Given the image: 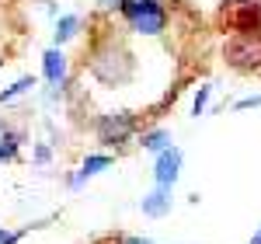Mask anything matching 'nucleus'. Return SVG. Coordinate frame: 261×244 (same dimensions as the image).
<instances>
[{
  "label": "nucleus",
  "instance_id": "f257e3e1",
  "mask_svg": "<svg viewBox=\"0 0 261 244\" xmlns=\"http://www.w3.org/2000/svg\"><path fill=\"white\" fill-rule=\"evenodd\" d=\"M226 63L241 74H261V32H251V35H233L223 49Z\"/></svg>",
  "mask_w": 261,
  "mask_h": 244
},
{
  "label": "nucleus",
  "instance_id": "f03ea898",
  "mask_svg": "<svg viewBox=\"0 0 261 244\" xmlns=\"http://www.w3.org/2000/svg\"><path fill=\"white\" fill-rule=\"evenodd\" d=\"M133 133H136L133 112H108V115H98V122H94V136L105 147H122L133 140Z\"/></svg>",
  "mask_w": 261,
  "mask_h": 244
},
{
  "label": "nucleus",
  "instance_id": "7ed1b4c3",
  "mask_svg": "<svg viewBox=\"0 0 261 244\" xmlns=\"http://www.w3.org/2000/svg\"><path fill=\"white\" fill-rule=\"evenodd\" d=\"M223 21L233 35H251V32H261V4L258 0H244V4H233L223 11Z\"/></svg>",
  "mask_w": 261,
  "mask_h": 244
},
{
  "label": "nucleus",
  "instance_id": "20e7f679",
  "mask_svg": "<svg viewBox=\"0 0 261 244\" xmlns=\"http://www.w3.org/2000/svg\"><path fill=\"white\" fill-rule=\"evenodd\" d=\"M129 25H133V32H140V35H161L164 28H167V7H164L161 0H153L140 18H133Z\"/></svg>",
  "mask_w": 261,
  "mask_h": 244
},
{
  "label": "nucleus",
  "instance_id": "39448f33",
  "mask_svg": "<svg viewBox=\"0 0 261 244\" xmlns=\"http://www.w3.org/2000/svg\"><path fill=\"white\" fill-rule=\"evenodd\" d=\"M178 167H181V150L178 147L157 154V188H171V185L178 182Z\"/></svg>",
  "mask_w": 261,
  "mask_h": 244
},
{
  "label": "nucleus",
  "instance_id": "423d86ee",
  "mask_svg": "<svg viewBox=\"0 0 261 244\" xmlns=\"http://www.w3.org/2000/svg\"><path fill=\"white\" fill-rule=\"evenodd\" d=\"M42 70H45V81L53 84V87H63V81H66V56H63L60 49H49L42 56Z\"/></svg>",
  "mask_w": 261,
  "mask_h": 244
},
{
  "label": "nucleus",
  "instance_id": "0eeeda50",
  "mask_svg": "<svg viewBox=\"0 0 261 244\" xmlns=\"http://www.w3.org/2000/svg\"><path fill=\"white\" fill-rule=\"evenodd\" d=\"M167 209H171L167 188H157L153 196H146V199H143V213H146V216H164Z\"/></svg>",
  "mask_w": 261,
  "mask_h": 244
},
{
  "label": "nucleus",
  "instance_id": "6e6552de",
  "mask_svg": "<svg viewBox=\"0 0 261 244\" xmlns=\"http://www.w3.org/2000/svg\"><path fill=\"white\" fill-rule=\"evenodd\" d=\"M143 147L146 150H157V154H164V150H171V133L167 129H150V133H143Z\"/></svg>",
  "mask_w": 261,
  "mask_h": 244
},
{
  "label": "nucleus",
  "instance_id": "1a4fd4ad",
  "mask_svg": "<svg viewBox=\"0 0 261 244\" xmlns=\"http://www.w3.org/2000/svg\"><path fill=\"white\" fill-rule=\"evenodd\" d=\"M108 164H112V157H108V154H94V157H87V161H84V171H81V178H77L73 185H81L84 178H87V175H98L101 167H108Z\"/></svg>",
  "mask_w": 261,
  "mask_h": 244
},
{
  "label": "nucleus",
  "instance_id": "9d476101",
  "mask_svg": "<svg viewBox=\"0 0 261 244\" xmlns=\"http://www.w3.org/2000/svg\"><path fill=\"white\" fill-rule=\"evenodd\" d=\"M35 87V77H21L18 84H11L7 91H0V105H7V102H14L18 94H24V91H32Z\"/></svg>",
  "mask_w": 261,
  "mask_h": 244
},
{
  "label": "nucleus",
  "instance_id": "9b49d317",
  "mask_svg": "<svg viewBox=\"0 0 261 244\" xmlns=\"http://www.w3.org/2000/svg\"><path fill=\"white\" fill-rule=\"evenodd\" d=\"M77 25H81V18L77 14H66V18H60V25H56V42H66L77 35Z\"/></svg>",
  "mask_w": 261,
  "mask_h": 244
},
{
  "label": "nucleus",
  "instance_id": "f8f14e48",
  "mask_svg": "<svg viewBox=\"0 0 261 244\" xmlns=\"http://www.w3.org/2000/svg\"><path fill=\"white\" fill-rule=\"evenodd\" d=\"M18 147H21V136L18 133H7V136L0 140V161H14V157H18Z\"/></svg>",
  "mask_w": 261,
  "mask_h": 244
},
{
  "label": "nucleus",
  "instance_id": "ddd939ff",
  "mask_svg": "<svg viewBox=\"0 0 261 244\" xmlns=\"http://www.w3.org/2000/svg\"><path fill=\"white\" fill-rule=\"evenodd\" d=\"M258 105H261V94H254V98H241V102L233 105V108L241 112V108H258Z\"/></svg>",
  "mask_w": 261,
  "mask_h": 244
},
{
  "label": "nucleus",
  "instance_id": "4468645a",
  "mask_svg": "<svg viewBox=\"0 0 261 244\" xmlns=\"http://www.w3.org/2000/svg\"><path fill=\"white\" fill-rule=\"evenodd\" d=\"M205 102H209V87H202V91H199V98H195V115H202Z\"/></svg>",
  "mask_w": 261,
  "mask_h": 244
},
{
  "label": "nucleus",
  "instance_id": "2eb2a0df",
  "mask_svg": "<svg viewBox=\"0 0 261 244\" xmlns=\"http://www.w3.org/2000/svg\"><path fill=\"white\" fill-rule=\"evenodd\" d=\"M21 234H24V230H14V234H7V237H4L0 244H18V241H21Z\"/></svg>",
  "mask_w": 261,
  "mask_h": 244
},
{
  "label": "nucleus",
  "instance_id": "dca6fc26",
  "mask_svg": "<svg viewBox=\"0 0 261 244\" xmlns=\"http://www.w3.org/2000/svg\"><path fill=\"white\" fill-rule=\"evenodd\" d=\"M98 7H105V11H112V7H122V0H98Z\"/></svg>",
  "mask_w": 261,
  "mask_h": 244
},
{
  "label": "nucleus",
  "instance_id": "f3484780",
  "mask_svg": "<svg viewBox=\"0 0 261 244\" xmlns=\"http://www.w3.org/2000/svg\"><path fill=\"white\" fill-rule=\"evenodd\" d=\"M119 244H150V241H143V237H119Z\"/></svg>",
  "mask_w": 261,
  "mask_h": 244
},
{
  "label": "nucleus",
  "instance_id": "a211bd4d",
  "mask_svg": "<svg viewBox=\"0 0 261 244\" xmlns=\"http://www.w3.org/2000/svg\"><path fill=\"white\" fill-rule=\"evenodd\" d=\"M223 4H226V7H233V4H244V0H223Z\"/></svg>",
  "mask_w": 261,
  "mask_h": 244
},
{
  "label": "nucleus",
  "instance_id": "6ab92c4d",
  "mask_svg": "<svg viewBox=\"0 0 261 244\" xmlns=\"http://www.w3.org/2000/svg\"><path fill=\"white\" fill-rule=\"evenodd\" d=\"M251 244H261V234H258V237H254V241H251Z\"/></svg>",
  "mask_w": 261,
  "mask_h": 244
},
{
  "label": "nucleus",
  "instance_id": "aec40b11",
  "mask_svg": "<svg viewBox=\"0 0 261 244\" xmlns=\"http://www.w3.org/2000/svg\"><path fill=\"white\" fill-rule=\"evenodd\" d=\"M4 237H7V234H4V230H0V241H4Z\"/></svg>",
  "mask_w": 261,
  "mask_h": 244
}]
</instances>
